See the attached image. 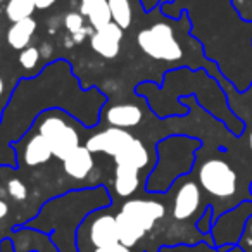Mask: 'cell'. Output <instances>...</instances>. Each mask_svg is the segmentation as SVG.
<instances>
[{
	"label": "cell",
	"mask_w": 252,
	"mask_h": 252,
	"mask_svg": "<svg viewBox=\"0 0 252 252\" xmlns=\"http://www.w3.org/2000/svg\"><path fill=\"white\" fill-rule=\"evenodd\" d=\"M137 43L142 52L156 61L173 63V61H178L183 54L175 36V32L166 23H156V25L142 30L137 36Z\"/></svg>",
	"instance_id": "1"
},
{
	"label": "cell",
	"mask_w": 252,
	"mask_h": 252,
	"mask_svg": "<svg viewBox=\"0 0 252 252\" xmlns=\"http://www.w3.org/2000/svg\"><path fill=\"white\" fill-rule=\"evenodd\" d=\"M199 182L211 195L228 199L237 190V173L223 159H209L200 166Z\"/></svg>",
	"instance_id": "2"
},
{
	"label": "cell",
	"mask_w": 252,
	"mask_h": 252,
	"mask_svg": "<svg viewBox=\"0 0 252 252\" xmlns=\"http://www.w3.org/2000/svg\"><path fill=\"white\" fill-rule=\"evenodd\" d=\"M38 133L49 142L52 154L59 159H66L74 149L80 147V135L76 128L67 125L61 116H49L42 121Z\"/></svg>",
	"instance_id": "3"
},
{
	"label": "cell",
	"mask_w": 252,
	"mask_h": 252,
	"mask_svg": "<svg viewBox=\"0 0 252 252\" xmlns=\"http://www.w3.org/2000/svg\"><path fill=\"white\" fill-rule=\"evenodd\" d=\"M133 135L128 133L123 128H116V126H111L107 130L100 131V133L94 135L92 138H88L87 142V149L92 152V154H97V152H104V154L111 156H118L126 145L133 140Z\"/></svg>",
	"instance_id": "4"
},
{
	"label": "cell",
	"mask_w": 252,
	"mask_h": 252,
	"mask_svg": "<svg viewBox=\"0 0 252 252\" xmlns=\"http://www.w3.org/2000/svg\"><path fill=\"white\" fill-rule=\"evenodd\" d=\"M121 213L130 216L135 223H138L145 231L152 230L156 221L164 216V206L156 200H145V199H131L126 200L121 207Z\"/></svg>",
	"instance_id": "5"
},
{
	"label": "cell",
	"mask_w": 252,
	"mask_h": 252,
	"mask_svg": "<svg viewBox=\"0 0 252 252\" xmlns=\"http://www.w3.org/2000/svg\"><path fill=\"white\" fill-rule=\"evenodd\" d=\"M123 30L114 23H109L107 26L100 30H95L90 36V45L95 54H98L104 59H114L118 57L121 49Z\"/></svg>",
	"instance_id": "6"
},
{
	"label": "cell",
	"mask_w": 252,
	"mask_h": 252,
	"mask_svg": "<svg viewBox=\"0 0 252 252\" xmlns=\"http://www.w3.org/2000/svg\"><path fill=\"white\" fill-rule=\"evenodd\" d=\"M200 206V189L193 182L183 183L178 189L173 200V216L175 220L183 221L192 218Z\"/></svg>",
	"instance_id": "7"
},
{
	"label": "cell",
	"mask_w": 252,
	"mask_h": 252,
	"mask_svg": "<svg viewBox=\"0 0 252 252\" xmlns=\"http://www.w3.org/2000/svg\"><path fill=\"white\" fill-rule=\"evenodd\" d=\"M90 240H92V244L95 245V249L105 247V245L119 242L118 226H116V216H111V214L98 216L97 220L92 223Z\"/></svg>",
	"instance_id": "8"
},
{
	"label": "cell",
	"mask_w": 252,
	"mask_h": 252,
	"mask_svg": "<svg viewBox=\"0 0 252 252\" xmlns=\"http://www.w3.org/2000/svg\"><path fill=\"white\" fill-rule=\"evenodd\" d=\"M94 169V154L88 151L87 147H78L64 159V171L71 176V178L83 180L90 175Z\"/></svg>",
	"instance_id": "9"
},
{
	"label": "cell",
	"mask_w": 252,
	"mask_h": 252,
	"mask_svg": "<svg viewBox=\"0 0 252 252\" xmlns=\"http://www.w3.org/2000/svg\"><path fill=\"white\" fill-rule=\"evenodd\" d=\"M142 118H144V112L135 104H118L109 107L107 111L109 125L116 126V128H123V130L137 126L142 121Z\"/></svg>",
	"instance_id": "10"
},
{
	"label": "cell",
	"mask_w": 252,
	"mask_h": 252,
	"mask_svg": "<svg viewBox=\"0 0 252 252\" xmlns=\"http://www.w3.org/2000/svg\"><path fill=\"white\" fill-rule=\"evenodd\" d=\"M112 159L116 161V166H128V168H133L140 171L142 168H145V166L149 164L151 156H149V151L144 145V142L133 138L130 144L126 145V147Z\"/></svg>",
	"instance_id": "11"
},
{
	"label": "cell",
	"mask_w": 252,
	"mask_h": 252,
	"mask_svg": "<svg viewBox=\"0 0 252 252\" xmlns=\"http://www.w3.org/2000/svg\"><path fill=\"white\" fill-rule=\"evenodd\" d=\"M80 14L87 16L94 30H100L107 26L109 23H112L107 0H81Z\"/></svg>",
	"instance_id": "12"
},
{
	"label": "cell",
	"mask_w": 252,
	"mask_h": 252,
	"mask_svg": "<svg viewBox=\"0 0 252 252\" xmlns=\"http://www.w3.org/2000/svg\"><path fill=\"white\" fill-rule=\"evenodd\" d=\"M36 30V21L33 18H26L21 21L12 23V26L7 32V42L12 49L23 50L30 47V40H32L33 33Z\"/></svg>",
	"instance_id": "13"
},
{
	"label": "cell",
	"mask_w": 252,
	"mask_h": 252,
	"mask_svg": "<svg viewBox=\"0 0 252 252\" xmlns=\"http://www.w3.org/2000/svg\"><path fill=\"white\" fill-rule=\"evenodd\" d=\"M25 162L28 166H40L49 162V159L52 158V149H50L49 142L42 137V135H35L32 137L25 145Z\"/></svg>",
	"instance_id": "14"
},
{
	"label": "cell",
	"mask_w": 252,
	"mask_h": 252,
	"mask_svg": "<svg viewBox=\"0 0 252 252\" xmlns=\"http://www.w3.org/2000/svg\"><path fill=\"white\" fill-rule=\"evenodd\" d=\"M116 226H118V237L119 242L126 247H133L140 238H144V235L147 231L140 226L138 223H135L130 216H126L125 213H119L116 216Z\"/></svg>",
	"instance_id": "15"
},
{
	"label": "cell",
	"mask_w": 252,
	"mask_h": 252,
	"mask_svg": "<svg viewBox=\"0 0 252 252\" xmlns=\"http://www.w3.org/2000/svg\"><path fill=\"white\" fill-rule=\"evenodd\" d=\"M114 189L119 197H130L138 189V169L128 166H116Z\"/></svg>",
	"instance_id": "16"
},
{
	"label": "cell",
	"mask_w": 252,
	"mask_h": 252,
	"mask_svg": "<svg viewBox=\"0 0 252 252\" xmlns=\"http://www.w3.org/2000/svg\"><path fill=\"white\" fill-rule=\"evenodd\" d=\"M109 9H111L112 23L118 25L121 30H126L131 26L133 21V9H131L130 0H107Z\"/></svg>",
	"instance_id": "17"
},
{
	"label": "cell",
	"mask_w": 252,
	"mask_h": 252,
	"mask_svg": "<svg viewBox=\"0 0 252 252\" xmlns=\"http://www.w3.org/2000/svg\"><path fill=\"white\" fill-rule=\"evenodd\" d=\"M35 9L36 7L33 0H9L5 12H7V18L12 23H16V21H21V19L32 18Z\"/></svg>",
	"instance_id": "18"
},
{
	"label": "cell",
	"mask_w": 252,
	"mask_h": 252,
	"mask_svg": "<svg viewBox=\"0 0 252 252\" xmlns=\"http://www.w3.org/2000/svg\"><path fill=\"white\" fill-rule=\"evenodd\" d=\"M64 26H66V30L69 32L71 40H73L74 43L83 42L85 36L90 35V28H85L83 16H81L80 12H69V14H66V18H64Z\"/></svg>",
	"instance_id": "19"
},
{
	"label": "cell",
	"mask_w": 252,
	"mask_h": 252,
	"mask_svg": "<svg viewBox=\"0 0 252 252\" xmlns=\"http://www.w3.org/2000/svg\"><path fill=\"white\" fill-rule=\"evenodd\" d=\"M40 50L36 47H26L19 54V64H21L25 69H35L36 64L40 63Z\"/></svg>",
	"instance_id": "20"
},
{
	"label": "cell",
	"mask_w": 252,
	"mask_h": 252,
	"mask_svg": "<svg viewBox=\"0 0 252 252\" xmlns=\"http://www.w3.org/2000/svg\"><path fill=\"white\" fill-rule=\"evenodd\" d=\"M7 192H9V195H11L14 200H25L26 195H28V189H26V185L21 182V180H18V178L9 180Z\"/></svg>",
	"instance_id": "21"
},
{
	"label": "cell",
	"mask_w": 252,
	"mask_h": 252,
	"mask_svg": "<svg viewBox=\"0 0 252 252\" xmlns=\"http://www.w3.org/2000/svg\"><path fill=\"white\" fill-rule=\"evenodd\" d=\"M95 252H131V251H130V247L123 245L121 242H116V244L105 245V247H97Z\"/></svg>",
	"instance_id": "22"
},
{
	"label": "cell",
	"mask_w": 252,
	"mask_h": 252,
	"mask_svg": "<svg viewBox=\"0 0 252 252\" xmlns=\"http://www.w3.org/2000/svg\"><path fill=\"white\" fill-rule=\"evenodd\" d=\"M35 2V7L36 9H49L56 4L57 0H33Z\"/></svg>",
	"instance_id": "23"
},
{
	"label": "cell",
	"mask_w": 252,
	"mask_h": 252,
	"mask_svg": "<svg viewBox=\"0 0 252 252\" xmlns=\"http://www.w3.org/2000/svg\"><path fill=\"white\" fill-rule=\"evenodd\" d=\"M38 50H40V56L42 57H50V54H52V47H50V43H43Z\"/></svg>",
	"instance_id": "24"
},
{
	"label": "cell",
	"mask_w": 252,
	"mask_h": 252,
	"mask_svg": "<svg viewBox=\"0 0 252 252\" xmlns=\"http://www.w3.org/2000/svg\"><path fill=\"white\" fill-rule=\"evenodd\" d=\"M7 214H9V206H7V202L0 199V220H4V218L7 216Z\"/></svg>",
	"instance_id": "25"
},
{
	"label": "cell",
	"mask_w": 252,
	"mask_h": 252,
	"mask_svg": "<svg viewBox=\"0 0 252 252\" xmlns=\"http://www.w3.org/2000/svg\"><path fill=\"white\" fill-rule=\"evenodd\" d=\"M2 94H4V80L0 76V97H2Z\"/></svg>",
	"instance_id": "26"
},
{
	"label": "cell",
	"mask_w": 252,
	"mask_h": 252,
	"mask_svg": "<svg viewBox=\"0 0 252 252\" xmlns=\"http://www.w3.org/2000/svg\"><path fill=\"white\" fill-rule=\"evenodd\" d=\"M249 145H251V151H252V133H251V140H249Z\"/></svg>",
	"instance_id": "27"
},
{
	"label": "cell",
	"mask_w": 252,
	"mask_h": 252,
	"mask_svg": "<svg viewBox=\"0 0 252 252\" xmlns=\"http://www.w3.org/2000/svg\"><path fill=\"white\" fill-rule=\"evenodd\" d=\"M251 233H252V224H251Z\"/></svg>",
	"instance_id": "28"
},
{
	"label": "cell",
	"mask_w": 252,
	"mask_h": 252,
	"mask_svg": "<svg viewBox=\"0 0 252 252\" xmlns=\"http://www.w3.org/2000/svg\"><path fill=\"white\" fill-rule=\"evenodd\" d=\"M0 2H2V0H0Z\"/></svg>",
	"instance_id": "29"
}]
</instances>
